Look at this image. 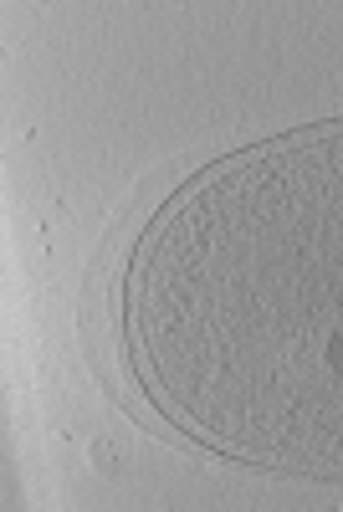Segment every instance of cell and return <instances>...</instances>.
<instances>
[{
	"label": "cell",
	"mask_w": 343,
	"mask_h": 512,
	"mask_svg": "<svg viewBox=\"0 0 343 512\" xmlns=\"http://www.w3.org/2000/svg\"><path fill=\"white\" fill-rule=\"evenodd\" d=\"M323 364H328V374H333V379H343V328H333L328 349H323Z\"/></svg>",
	"instance_id": "cell-1"
}]
</instances>
